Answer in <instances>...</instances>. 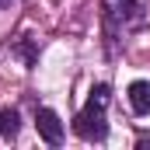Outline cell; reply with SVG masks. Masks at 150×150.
I'll list each match as a JSON object with an SVG mask.
<instances>
[{"instance_id":"1","label":"cell","mask_w":150,"mask_h":150,"mask_svg":"<svg viewBox=\"0 0 150 150\" xmlns=\"http://www.w3.org/2000/svg\"><path fill=\"white\" fill-rule=\"evenodd\" d=\"M108 98H112V87H108V84L91 87L87 105H84V108L77 112V119H74V133L80 136V140H87V143H101V140L108 136V122H105Z\"/></svg>"},{"instance_id":"2","label":"cell","mask_w":150,"mask_h":150,"mask_svg":"<svg viewBox=\"0 0 150 150\" xmlns=\"http://www.w3.org/2000/svg\"><path fill=\"white\" fill-rule=\"evenodd\" d=\"M108 32H129L143 25V4L140 0H101Z\"/></svg>"},{"instance_id":"4","label":"cell","mask_w":150,"mask_h":150,"mask_svg":"<svg viewBox=\"0 0 150 150\" xmlns=\"http://www.w3.org/2000/svg\"><path fill=\"white\" fill-rule=\"evenodd\" d=\"M129 108L136 115H150V80H133L129 84Z\"/></svg>"},{"instance_id":"5","label":"cell","mask_w":150,"mask_h":150,"mask_svg":"<svg viewBox=\"0 0 150 150\" xmlns=\"http://www.w3.org/2000/svg\"><path fill=\"white\" fill-rule=\"evenodd\" d=\"M18 133H21V115H18V108H4L0 112V136L11 143Z\"/></svg>"},{"instance_id":"6","label":"cell","mask_w":150,"mask_h":150,"mask_svg":"<svg viewBox=\"0 0 150 150\" xmlns=\"http://www.w3.org/2000/svg\"><path fill=\"white\" fill-rule=\"evenodd\" d=\"M14 52L25 59V67H35V59H38V45H35V38H21V42L14 45Z\"/></svg>"},{"instance_id":"3","label":"cell","mask_w":150,"mask_h":150,"mask_svg":"<svg viewBox=\"0 0 150 150\" xmlns=\"http://www.w3.org/2000/svg\"><path fill=\"white\" fill-rule=\"evenodd\" d=\"M35 126H38V136L49 143V147H59L63 143V122L52 108H35Z\"/></svg>"},{"instance_id":"7","label":"cell","mask_w":150,"mask_h":150,"mask_svg":"<svg viewBox=\"0 0 150 150\" xmlns=\"http://www.w3.org/2000/svg\"><path fill=\"white\" fill-rule=\"evenodd\" d=\"M4 4H11V0H0V7H4Z\"/></svg>"}]
</instances>
